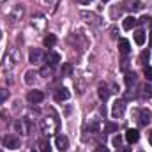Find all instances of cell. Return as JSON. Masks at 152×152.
I'll return each instance as SVG.
<instances>
[{
  "instance_id": "6da1fadb",
  "label": "cell",
  "mask_w": 152,
  "mask_h": 152,
  "mask_svg": "<svg viewBox=\"0 0 152 152\" xmlns=\"http://www.w3.org/2000/svg\"><path fill=\"white\" fill-rule=\"evenodd\" d=\"M50 113L51 115H46V117L41 118V131L48 138L57 134V131H58V118H57V115L53 113V110H50Z\"/></svg>"
},
{
  "instance_id": "7a4b0ae2",
  "label": "cell",
  "mask_w": 152,
  "mask_h": 152,
  "mask_svg": "<svg viewBox=\"0 0 152 152\" xmlns=\"http://www.w3.org/2000/svg\"><path fill=\"white\" fill-rule=\"evenodd\" d=\"M20 58H21L20 50H18V48H9V51H7L5 57H4V64H2L4 71H12V69L20 64Z\"/></svg>"
},
{
  "instance_id": "3957f363",
  "label": "cell",
  "mask_w": 152,
  "mask_h": 152,
  "mask_svg": "<svg viewBox=\"0 0 152 152\" xmlns=\"http://www.w3.org/2000/svg\"><path fill=\"white\" fill-rule=\"evenodd\" d=\"M14 129H16V131H18L20 134L27 136V134H30L32 124H30V120H28L27 117H21V118H18V120L14 122Z\"/></svg>"
},
{
  "instance_id": "277c9868",
  "label": "cell",
  "mask_w": 152,
  "mask_h": 152,
  "mask_svg": "<svg viewBox=\"0 0 152 152\" xmlns=\"http://www.w3.org/2000/svg\"><path fill=\"white\" fill-rule=\"evenodd\" d=\"M134 118H136V122L140 124V126H149L152 120V115L151 112L147 110V108H138V110H134Z\"/></svg>"
},
{
  "instance_id": "5b68a950",
  "label": "cell",
  "mask_w": 152,
  "mask_h": 152,
  "mask_svg": "<svg viewBox=\"0 0 152 152\" xmlns=\"http://www.w3.org/2000/svg\"><path fill=\"white\" fill-rule=\"evenodd\" d=\"M2 145H4L5 149H9V151H16V149L21 147V142H20V138L14 136V134H5V136L2 138Z\"/></svg>"
},
{
  "instance_id": "8992f818",
  "label": "cell",
  "mask_w": 152,
  "mask_h": 152,
  "mask_svg": "<svg viewBox=\"0 0 152 152\" xmlns=\"http://www.w3.org/2000/svg\"><path fill=\"white\" fill-rule=\"evenodd\" d=\"M124 113H126V101L117 99L113 103V106H112V115H113V118H122Z\"/></svg>"
},
{
  "instance_id": "52a82bcc",
  "label": "cell",
  "mask_w": 152,
  "mask_h": 152,
  "mask_svg": "<svg viewBox=\"0 0 152 152\" xmlns=\"http://www.w3.org/2000/svg\"><path fill=\"white\" fill-rule=\"evenodd\" d=\"M44 58H46V55H44V53H42V50H39V48H32V50H30V53H28V60H30L34 66L42 64V62H44Z\"/></svg>"
},
{
  "instance_id": "ba28073f",
  "label": "cell",
  "mask_w": 152,
  "mask_h": 152,
  "mask_svg": "<svg viewBox=\"0 0 152 152\" xmlns=\"http://www.w3.org/2000/svg\"><path fill=\"white\" fill-rule=\"evenodd\" d=\"M23 16H25V5H23V4H18V5H14V9H12V12H11L9 20L14 23V21L23 20Z\"/></svg>"
},
{
  "instance_id": "9c48e42d",
  "label": "cell",
  "mask_w": 152,
  "mask_h": 152,
  "mask_svg": "<svg viewBox=\"0 0 152 152\" xmlns=\"http://www.w3.org/2000/svg\"><path fill=\"white\" fill-rule=\"evenodd\" d=\"M110 94H112L110 85H108V83H99V87H97V96H99V99H101V101H108Z\"/></svg>"
},
{
  "instance_id": "30bf717a",
  "label": "cell",
  "mask_w": 152,
  "mask_h": 152,
  "mask_svg": "<svg viewBox=\"0 0 152 152\" xmlns=\"http://www.w3.org/2000/svg\"><path fill=\"white\" fill-rule=\"evenodd\" d=\"M55 145H57V149H58L60 152H66L67 149H69V140H67V136H66V134H57Z\"/></svg>"
},
{
  "instance_id": "8fae6325",
  "label": "cell",
  "mask_w": 152,
  "mask_h": 152,
  "mask_svg": "<svg viewBox=\"0 0 152 152\" xmlns=\"http://www.w3.org/2000/svg\"><path fill=\"white\" fill-rule=\"evenodd\" d=\"M27 99H28V103L37 104V103H41V101L44 99V94H42L41 90H30V92L27 94Z\"/></svg>"
},
{
  "instance_id": "7c38bea8",
  "label": "cell",
  "mask_w": 152,
  "mask_h": 152,
  "mask_svg": "<svg viewBox=\"0 0 152 152\" xmlns=\"http://www.w3.org/2000/svg\"><path fill=\"white\" fill-rule=\"evenodd\" d=\"M53 97H55V101H57V103H62V101H67V99L71 97V92H69L67 88H64V87H62V88L55 90V96H53Z\"/></svg>"
},
{
  "instance_id": "4fadbf2b",
  "label": "cell",
  "mask_w": 152,
  "mask_h": 152,
  "mask_svg": "<svg viewBox=\"0 0 152 152\" xmlns=\"http://www.w3.org/2000/svg\"><path fill=\"white\" fill-rule=\"evenodd\" d=\"M32 27H36L37 30H44L46 28V18L42 16V14H36L34 18H32Z\"/></svg>"
},
{
  "instance_id": "5bb4252c",
  "label": "cell",
  "mask_w": 152,
  "mask_h": 152,
  "mask_svg": "<svg viewBox=\"0 0 152 152\" xmlns=\"http://www.w3.org/2000/svg\"><path fill=\"white\" fill-rule=\"evenodd\" d=\"M46 60H48V64L50 66H57L58 62H60V55L57 53V51H53V50H48V53H46Z\"/></svg>"
},
{
  "instance_id": "9a60e30c",
  "label": "cell",
  "mask_w": 152,
  "mask_h": 152,
  "mask_svg": "<svg viewBox=\"0 0 152 152\" xmlns=\"http://www.w3.org/2000/svg\"><path fill=\"white\" fill-rule=\"evenodd\" d=\"M126 140H127L129 143H136V142L140 140L138 129H127V131H126Z\"/></svg>"
},
{
  "instance_id": "2e32d148",
  "label": "cell",
  "mask_w": 152,
  "mask_h": 152,
  "mask_svg": "<svg viewBox=\"0 0 152 152\" xmlns=\"http://www.w3.org/2000/svg\"><path fill=\"white\" fill-rule=\"evenodd\" d=\"M118 51H120L122 55H127V53L131 51V44H129L127 39H118Z\"/></svg>"
},
{
  "instance_id": "e0dca14e",
  "label": "cell",
  "mask_w": 152,
  "mask_h": 152,
  "mask_svg": "<svg viewBox=\"0 0 152 152\" xmlns=\"http://www.w3.org/2000/svg\"><path fill=\"white\" fill-rule=\"evenodd\" d=\"M87 131H90V133H99V129H101V126H99V120L97 118H90L88 122H87Z\"/></svg>"
},
{
  "instance_id": "ac0fdd59",
  "label": "cell",
  "mask_w": 152,
  "mask_h": 152,
  "mask_svg": "<svg viewBox=\"0 0 152 152\" xmlns=\"http://www.w3.org/2000/svg\"><path fill=\"white\" fill-rule=\"evenodd\" d=\"M136 23H138V20L134 16H127V18H124L122 27H124V30H131L133 27H136Z\"/></svg>"
},
{
  "instance_id": "d6986e66",
  "label": "cell",
  "mask_w": 152,
  "mask_h": 152,
  "mask_svg": "<svg viewBox=\"0 0 152 152\" xmlns=\"http://www.w3.org/2000/svg\"><path fill=\"white\" fill-rule=\"evenodd\" d=\"M37 147L41 152H51V145H50V142L46 140V138H41L37 142Z\"/></svg>"
},
{
  "instance_id": "ffe728a7",
  "label": "cell",
  "mask_w": 152,
  "mask_h": 152,
  "mask_svg": "<svg viewBox=\"0 0 152 152\" xmlns=\"http://www.w3.org/2000/svg\"><path fill=\"white\" fill-rule=\"evenodd\" d=\"M142 92H140V96L143 97V99H149V97H152V85H142V88H140Z\"/></svg>"
},
{
  "instance_id": "44dd1931",
  "label": "cell",
  "mask_w": 152,
  "mask_h": 152,
  "mask_svg": "<svg viewBox=\"0 0 152 152\" xmlns=\"http://www.w3.org/2000/svg\"><path fill=\"white\" fill-rule=\"evenodd\" d=\"M81 18H87V21L88 23H94V25H101V21H99V18L96 16V14H88V12H81Z\"/></svg>"
},
{
  "instance_id": "7402d4cb",
  "label": "cell",
  "mask_w": 152,
  "mask_h": 152,
  "mask_svg": "<svg viewBox=\"0 0 152 152\" xmlns=\"http://www.w3.org/2000/svg\"><path fill=\"white\" fill-rule=\"evenodd\" d=\"M134 83H136V75L133 71H127L126 73V85H127V88H131Z\"/></svg>"
},
{
  "instance_id": "603a6c76",
  "label": "cell",
  "mask_w": 152,
  "mask_h": 152,
  "mask_svg": "<svg viewBox=\"0 0 152 152\" xmlns=\"http://www.w3.org/2000/svg\"><path fill=\"white\" fill-rule=\"evenodd\" d=\"M42 42H44V46H46V48H53V46L57 44V37H55V34H48V36L44 37Z\"/></svg>"
},
{
  "instance_id": "cb8c5ba5",
  "label": "cell",
  "mask_w": 152,
  "mask_h": 152,
  "mask_svg": "<svg viewBox=\"0 0 152 152\" xmlns=\"http://www.w3.org/2000/svg\"><path fill=\"white\" fill-rule=\"evenodd\" d=\"M39 75L42 76V78H51V76H53V66H44V67H41Z\"/></svg>"
},
{
  "instance_id": "d4e9b609",
  "label": "cell",
  "mask_w": 152,
  "mask_h": 152,
  "mask_svg": "<svg viewBox=\"0 0 152 152\" xmlns=\"http://www.w3.org/2000/svg\"><path fill=\"white\" fill-rule=\"evenodd\" d=\"M134 42H136L138 46H142V44L145 42V32H143V30H136V32H134Z\"/></svg>"
},
{
  "instance_id": "484cf974",
  "label": "cell",
  "mask_w": 152,
  "mask_h": 152,
  "mask_svg": "<svg viewBox=\"0 0 152 152\" xmlns=\"http://www.w3.org/2000/svg\"><path fill=\"white\" fill-rule=\"evenodd\" d=\"M36 76H37L36 71H32V69L27 71V73H25V83H27V85H32V83L36 81Z\"/></svg>"
},
{
  "instance_id": "4316f807",
  "label": "cell",
  "mask_w": 152,
  "mask_h": 152,
  "mask_svg": "<svg viewBox=\"0 0 152 152\" xmlns=\"http://www.w3.org/2000/svg\"><path fill=\"white\" fill-rule=\"evenodd\" d=\"M117 129H118V126L113 124V122H106V124H104V134H106V133H115Z\"/></svg>"
},
{
  "instance_id": "83f0119b",
  "label": "cell",
  "mask_w": 152,
  "mask_h": 152,
  "mask_svg": "<svg viewBox=\"0 0 152 152\" xmlns=\"http://www.w3.org/2000/svg\"><path fill=\"white\" fill-rule=\"evenodd\" d=\"M7 97H9V90H7V88H0V104L5 103Z\"/></svg>"
},
{
  "instance_id": "f1b7e54d",
  "label": "cell",
  "mask_w": 152,
  "mask_h": 152,
  "mask_svg": "<svg viewBox=\"0 0 152 152\" xmlns=\"http://www.w3.org/2000/svg\"><path fill=\"white\" fill-rule=\"evenodd\" d=\"M143 75H145V78H147L149 81H152V67L151 66H145V67H143Z\"/></svg>"
},
{
  "instance_id": "f546056e",
  "label": "cell",
  "mask_w": 152,
  "mask_h": 152,
  "mask_svg": "<svg viewBox=\"0 0 152 152\" xmlns=\"http://www.w3.org/2000/svg\"><path fill=\"white\" fill-rule=\"evenodd\" d=\"M142 9H143V4H142V2L134 0V2L131 4V11H142Z\"/></svg>"
},
{
  "instance_id": "4dcf8cb0",
  "label": "cell",
  "mask_w": 152,
  "mask_h": 152,
  "mask_svg": "<svg viewBox=\"0 0 152 152\" xmlns=\"http://www.w3.org/2000/svg\"><path fill=\"white\" fill-rule=\"evenodd\" d=\"M149 57H151V53H149V50H147V51H143V53L140 55V60H142V64H145V62H149Z\"/></svg>"
},
{
  "instance_id": "1f68e13d",
  "label": "cell",
  "mask_w": 152,
  "mask_h": 152,
  "mask_svg": "<svg viewBox=\"0 0 152 152\" xmlns=\"http://www.w3.org/2000/svg\"><path fill=\"white\" fill-rule=\"evenodd\" d=\"M113 145L117 147V149L122 145V136H120V134H118V136H113Z\"/></svg>"
},
{
  "instance_id": "d6a6232c",
  "label": "cell",
  "mask_w": 152,
  "mask_h": 152,
  "mask_svg": "<svg viewBox=\"0 0 152 152\" xmlns=\"http://www.w3.org/2000/svg\"><path fill=\"white\" fill-rule=\"evenodd\" d=\"M0 120L9 122V113H7V112H4V110H0Z\"/></svg>"
},
{
  "instance_id": "836d02e7",
  "label": "cell",
  "mask_w": 152,
  "mask_h": 152,
  "mask_svg": "<svg viewBox=\"0 0 152 152\" xmlns=\"http://www.w3.org/2000/svg\"><path fill=\"white\" fill-rule=\"evenodd\" d=\"M140 23H143V25H151V23H152V18H149V16H143V18L140 20Z\"/></svg>"
},
{
  "instance_id": "e575fe53",
  "label": "cell",
  "mask_w": 152,
  "mask_h": 152,
  "mask_svg": "<svg viewBox=\"0 0 152 152\" xmlns=\"http://www.w3.org/2000/svg\"><path fill=\"white\" fill-rule=\"evenodd\" d=\"M117 152H131V147H126V145H120V147L117 149Z\"/></svg>"
},
{
  "instance_id": "d590c367",
  "label": "cell",
  "mask_w": 152,
  "mask_h": 152,
  "mask_svg": "<svg viewBox=\"0 0 152 152\" xmlns=\"http://www.w3.org/2000/svg\"><path fill=\"white\" fill-rule=\"evenodd\" d=\"M94 152H110L108 151V147H104V145H99V147H96V151Z\"/></svg>"
},
{
  "instance_id": "8d00e7d4",
  "label": "cell",
  "mask_w": 152,
  "mask_h": 152,
  "mask_svg": "<svg viewBox=\"0 0 152 152\" xmlns=\"http://www.w3.org/2000/svg\"><path fill=\"white\" fill-rule=\"evenodd\" d=\"M71 71H73V69H71V66H69V64H66V66H64V75H71Z\"/></svg>"
},
{
  "instance_id": "74e56055",
  "label": "cell",
  "mask_w": 152,
  "mask_h": 152,
  "mask_svg": "<svg viewBox=\"0 0 152 152\" xmlns=\"http://www.w3.org/2000/svg\"><path fill=\"white\" fill-rule=\"evenodd\" d=\"M42 2H44V4H48V5H53V7L58 4V0H42Z\"/></svg>"
},
{
  "instance_id": "f35d334b",
  "label": "cell",
  "mask_w": 152,
  "mask_h": 152,
  "mask_svg": "<svg viewBox=\"0 0 152 152\" xmlns=\"http://www.w3.org/2000/svg\"><path fill=\"white\" fill-rule=\"evenodd\" d=\"M120 69H122V71H126V69H127V58H124V60H122V66H120Z\"/></svg>"
},
{
  "instance_id": "ab89813d",
  "label": "cell",
  "mask_w": 152,
  "mask_h": 152,
  "mask_svg": "<svg viewBox=\"0 0 152 152\" xmlns=\"http://www.w3.org/2000/svg\"><path fill=\"white\" fill-rule=\"evenodd\" d=\"M78 2H80V4H83V5H87V4H90L92 0H78Z\"/></svg>"
},
{
  "instance_id": "60d3db41",
  "label": "cell",
  "mask_w": 152,
  "mask_h": 152,
  "mask_svg": "<svg viewBox=\"0 0 152 152\" xmlns=\"http://www.w3.org/2000/svg\"><path fill=\"white\" fill-rule=\"evenodd\" d=\"M149 142H151V145H152V131L149 133Z\"/></svg>"
},
{
  "instance_id": "b9f144b4",
  "label": "cell",
  "mask_w": 152,
  "mask_h": 152,
  "mask_svg": "<svg viewBox=\"0 0 152 152\" xmlns=\"http://www.w3.org/2000/svg\"><path fill=\"white\" fill-rule=\"evenodd\" d=\"M149 44H151V46H152V32H151V42H149Z\"/></svg>"
},
{
  "instance_id": "7bdbcfd3",
  "label": "cell",
  "mask_w": 152,
  "mask_h": 152,
  "mask_svg": "<svg viewBox=\"0 0 152 152\" xmlns=\"http://www.w3.org/2000/svg\"><path fill=\"white\" fill-rule=\"evenodd\" d=\"M30 152H36V151H34V149H32V151H30Z\"/></svg>"
},
{
  "instance_id": "ee69618b",
  "label": "cell",
  "mask_w": 152,
  "mask_h": 152,
  "mask_svg": "<svg viewBox=\"0 0 152 152\" xmlns=\"http://www.w3.org/2000/svg\"><path fill=\"white\" fill-rule=\"evenodd\" d=\"M103 2H108V0H103Z\"/></svg>"
},
{
  "instance_id": "f6af8a7d",
  "label": "cell",
  "mask_w": 152,
  "mask_h": 152,
  "mask_svg": "<svg viewBox=\"0 0 152 152\" xmlns=\"http://www.w3.org/2000/svg\"><path fill=\"white\" fill-rule=\"evenodd\" d=\"M0 37H2V32H0Z\"/></svg>"
},
{
  "instance_id": "bcb514c9",
  "label": "cell",
  "mask_w": 152,
  "mask_h": 152,
  "mask_svg": "<svg viewBox=\"0 0 152 152\" xmlns=\"http://www.w3.org/2000/svg\"><path fill=\"white\" fill-rule=\"evenodd\" d=\"M0 2H5V0H0Z\"/></svg>"
},
{
  "instance_id": "7dc6e473",
  "label": "cell",
  "mask_w": 152,
  "mask_h": 152,
  "mask_svg": "<svg viewBox=\"0 0 152 152\" xmlns=\"http://www.w3.org/2000/svg\"><path fill=\"white\" fill-rule=\"evenodd\" d=\"M0 152H2V151H0Z\"/></svg>"
}]
</instances>
